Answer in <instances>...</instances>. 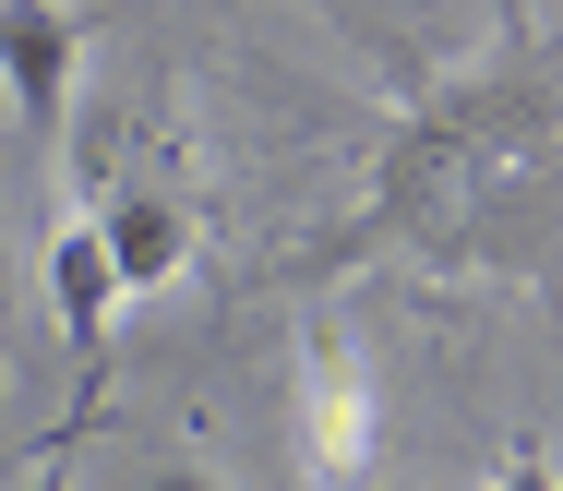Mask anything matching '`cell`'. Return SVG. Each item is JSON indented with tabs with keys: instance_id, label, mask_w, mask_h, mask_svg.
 <instances>
[{
	"instance_id": "5",
	"label": "cell",
	"mask_w": 563,
	"mask_h": 491,
	"mask_svg": "<svg viewBox=\"0 0 563 491\" xmlns=\"http://www.w3.org/2000/svg\"><path fill=\"white\" fill-rule=\"evenodd\" d=\"M85 432H97V408H73V420L36 444V480H24V491H73V444H85Z\"/></svg>"
},
{
	"instance_id": "1",
	"label": "cell",
	"mask_w": 563,
	"mask_h": 491,
	"mask_svg": "<svg viewBox=\"0 0 563 491\" xmlns=\"http://www.w3.org/2000/svg\"><path fill=\"white\" fill-rule=\"evenodd\" d=\"M372 444H384V395L347 324H300V468L312 491H372Z\"/></svg>"
},
{
	"instance_id": "6",
	"label": "cell",
	"mask_w": 563,
	"mask_h": 491,
	"mask_svg": "<svg viewBox=\"0 0 563 491\" xmlns=\"http://www.w3.org/2000/svg\"><path fill=\"white\" fill-rule=\"evenodd\" d=\"M479 491H552V444H516V456H504Z\"/></svg>"
},
{
	"instance_id": "7",
	"label": "cell",
	"mask_w": 563,
	"mask_h": 491,
	"mask_svg": "<svg viewBox=\"0 0 563 491\" xmlns=\"http://www.w3.org/2000/svg\"><path fill=\"white\" fill-rule=\"evenodd\" d=\"M144 491H217V480H205V468H156Z\"/></svg>"
},
{
	"instance_id": "4",
	"label": "cell",
	"mask_w": 563,
	"mask_h": 491,
	"mask_svg": "<svg viewBox=\"0 0 563 491\" xmlns=\"http://www.w3.org/2000/svg\"><path fill=\"white\" fill-rule=\"evenodd\" d=\"M85 228H97V252H109V288H120V300H144V288H168V276L192 264V216H180V192H109Z\"/></svg>"
},
{
	"instance_id": "3",
	"label": "cell",
	"mask_w": 563,
	"mask_h": 491,
	"mask_svg": "<svg viewBox=\"0 0 563 491\" xmlns=\"http://www.w3.org/2000/svg\"><path fill=\"white\" fill-rule=\"evenodd\" d=\"M48 312H60V336H73V408H109V324H120V288H109V252H97L85 216L48 241Z\"/></svg>"
},
{
	"instance_id": "2",
	"label": "cell",
	"mask_w": 563,
	"mask_h": 491,
	"mask_svg": "<svg viewBox=\"0 0 563 491\" xmlns=\"http://www.w3.org/2000/svg\"><path fill=\"white\" fill-rule=\"evenodd\" d=\"M85 12H48V0H0V97L36 144V168L60 156V121H73V60H85Z\"/></svg>"
}]
</instances>
